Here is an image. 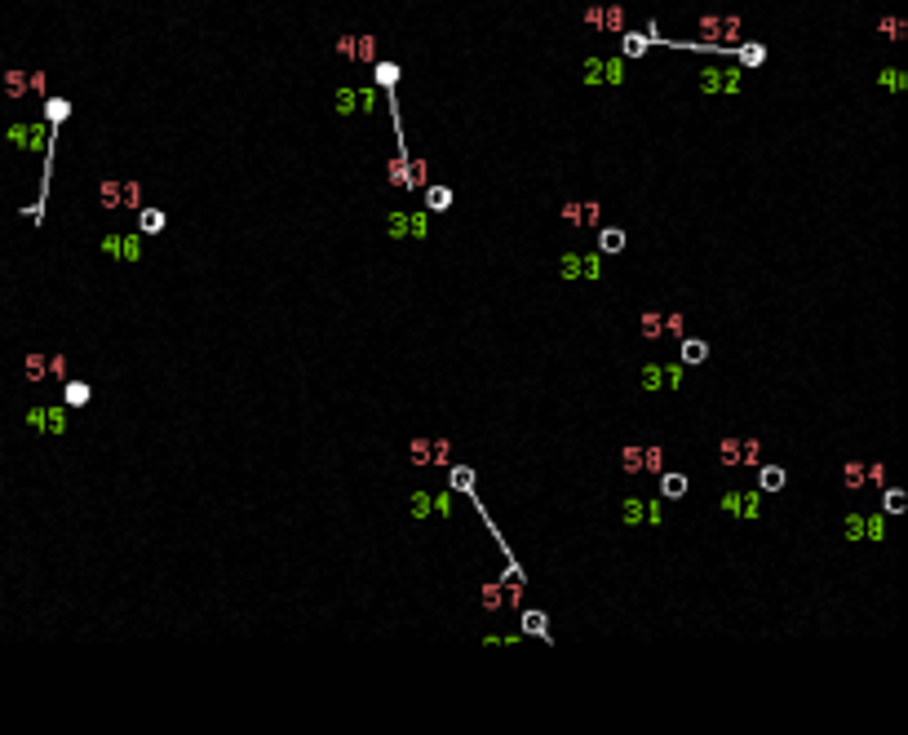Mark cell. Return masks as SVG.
<instances>
[{"label":"cell","instance_id":"6da1fadb","mask_svg":"<svg viewBox=\"0 0 908 735\" xmlns=\"http://www.w3.org/2000/svg\"><path fill=\"white\" fill-rule=\"evenodd\" d=\"M700 49H736L740 45V18L736 14H704L700 18Z\"/></svg>","mask_w":908,"mask_h":735},{"label":"cell","instance_id":"7a4b0ae2","mask_svg":"<svg viewBox=\"0 0 908 735\" xmlns=\"http://www.w3.org/2000/svg\"><path fill=\"white\" fill-rule=\"evenodd\" d=\"M23 425L36 434H53V439L67 434V403H36V407H27Z\"/></svg>","mask_w":908,"mask_h":735},{"label":"cell","instance_id":"3957f363","mask_svg":"<svg viewBox=\"0 0 908 735\" xmlns=\"http://www.w3.org/2000/svg\"><path fill=\"white\" fill-rule=\"evenodd\" d=\"M98 253L111 257V261H137L142 257V235H103Z\"/></svg>","mask_w":908,"mask_h":735},{"label":"cell","instance_id":"277c9868","mask_svg":"<svg viewBox=\"0 0 908 735\" xmlns=\"http://www.w3.org/2000/svg\"><path fill=\"white\" fill-rule=\"evenodd\" d=\"M377 107V89H355V85H341V93H337V111H341V120L346 115H359V111H372Z\"/></svg>","mask_w":908,"mask_h":735},{"label":"cell","instance_id":"5b68a950","mask_svg":"<svg viewBox=\"0 0 908 735\" xmlns=\"http://www.w3.org/2000/svg\"><path fill=\"white\" fill-rule=\"evenodd\" d=\"M5 137L14 142V147H27V151H49L53 129H49V125H9Z\"/></svg>","mask_w":908,"mask_h":735},{"label":"cell","instance_id":"8992f818","mask_svg":"<svg viewBox=\"0 0 908 735\" xmlns=\"http://www.w3.org/2000/svg\"><path fill=\"white\" fill-rule=\"evenodd\" d=\"M722 509L731 518H758L762 514V492H726L722 496Z\"/></svg>","mask_w":908,"mask_h":735},{"label":"cell","instance_id":"52a82bcc","mask_svg":"<svg viewBox=\"0 0 908 735\" xmlns=\"http://www.w3.org/2000/svg\"><path fill=\"white\" fill-rule=\"evenodd\" d=\"M736 89H740V71L736 67H726V71L709 67L700 75V93H736Z\"/></svg>","mask_w":908,"mask_h":735},{"label":"cell","instance_id":"ba28073f","mask_svg":"<svg viewBox=\"0 0 908 735\" xmlns=\"http://www.w3.org/2000/svg\"><path fill=\"white\" fill-rule=\"evenodd\" d=\"M585 80L590 85H620V58H590L585 63Z\"/></svg>","mask_w":908,"mask_h":735},{"label":"cell","instance_id":"9c48e42d","mask_svg":"<svg viewBox=\"0 0 908 735\" xmlns=\"http://www.w3.org/2000/svg\"><path fill=\"white\" fill-rule=\"evenodd\" d=\"M120 195H125V182H111V177H107V182H98V187H93L98 209H107V213L120 209Z\"/></svg>","mask_w":908,"mask_h":735},{"label":"cell","instance_id":"30bf717a","mask_svg":"<svg viewBox=\"0 0 908 735\" xmlns=\"http://www.w3.org/2000/svg\"><path fill=\"white\" fill-rule=\"evenodd\" d=\"M784 483H789V479H784L780 465H758V492H780Z\"/></svg>","mask_w":908,"mask_h":735},{"label":"cell","instance_id":"8fae6325","mask_svg":"<svg viewBox=\"0 0 908 735\" xmlns=\"http://www.w3.org/2000/svg\"><path fill=\"white\" fill-rule=\"evenodd\" d=\"M426 182H430V160H421V155L412 160V155H408V182H403V187H408V191H421Z\"/></svg>","mask_w":908,"mask_h":735},{"label":"cell","instance_id":"7c38bea8","mask_svg":"<svg viewBox=\"0 0 908 735\" xmlns=\"http://www.w3.org/2000/svg\"><path fill=\"white\" fill-rule=\"evenodd\" d=\"M93 399V385L89 381H67V390H63V403L67 407H85Z\"/></svg>","mask_w":908,"mask_h":735},{"label":"cell","instance_id":"4fadbf2b","mask_svg":"<svg viewBox=\"0 0 908 735\" xmlns=\"http://www.w3.org/2000/svg\"><path fill=\"white\" fill-rule=\"evenodd\" d=\"M869 483V474H864V461H846L842 465V487L846 492H860V487Z\"/></svg>","mask_w":908,"mask_h":735},{"label":"cell","instance_id":"5bb4252c","mask_svg":"<svg viewBox=\"0 0 908 735\" xmlns=\"http://www.w3.org/2000/svg\"><path fill=\"white\" fill-rule=\"evenodd\" d=\"M67 115H71V102H67V98H45V125H49V129H58Z\"/></svg>","mask_w":908,"mask_h":735},{"label":"cell","instance_id":"9a60e30c","mask_svg":"<svg viewBox=\"0 0 908 735\" xmlns=\"http://www.w3.org/2000/svg\"><path fill=\"white\" fill-rule=\"evenodd\" d=\"M704 359H709V345H704L700 337H682V363L696 368V363H704Z\"/></svg>","mask_w":908,"mask_h":735},{"label":"cell","instance_id":"2e32d148","mask_svg":"<svg viewBox=\"0 0 908 735\" xmlns=\"http://www.w3.org/2000/svg\"><path fill=\"white\" fill-rule=\"evenodd\" d=\"M638 385L647 395H656L660 385H664V363H642V372H638Z\"/></svg>","mask_w":908,"mask_h":735},{"label":"cell","instance_id":"e0dca14e","mask_svg":"<svg viewBox=\"0 0 908 735\" xmlns=\"http://www.w3.org/2000/svg\"><path fill=\"white\" fill-rule=\"evenodd\" d=\"M638 333L652 337V341L664 337V315H660V311H642V315H638Z\"/></svg>","mask_w":908,"mask_h":735},{"label":"cell","instance_id":"ac0fdd59","mask_svg":"<svg viewBox=\"0 0 908 735\" xmlns=\"http://www.w3.org/2000/svg\"><path fill=\"white\" fill-rule=\"evenodd\" d=\"M137 231L142 235L165 231V209H137Z\"/></svg>","mask_w":908,"mask_h":735},{"label":"cell","instance_id":"d6986e66","mask_svg":"<svg viewBox=\"0 0 908 735\" xmlns=\"http://www.w3.org/2000/svg\"><path fill=\"white\" fill-rule=\"evenodd\" d=\"M421 191H426V209H430V213H443V209L452 204V191H448V187H430V182H426Z\"/></svg>","mask_w":908,"mask_h":735},{"label":"cell","instance_id":"ffe728a7","mask_svg":"<svg viewBox=\"0 0 908 735\" xmlns=\"http://www.w3.org/2000/svg\"><path fill=\"white\" fill-rule=\"evenodd\" d=\"M45 359H49V355H27V359H23V377H27V381H45V377H49V363H45Z\"/></svg>","mask_w":908,"mask_h":735},{"label":"cell","instance_id":"44dd1931","mask_svg":"<svg viewBox=\"0 0 908 735\" xmlns=\"http://www.w3.org/2000/svg\"><path fill=\"white\" fill-rule=\"evenodd\" d=\"M350 63H377V36H355V58Z\"/></svg>","mask_w":908,"mask_h":735},{"label":"cell","instance_id":"7402d4cb","mask_svg":"<svg viewBox=\"0 0 908 735\" xmlns=\"http://www.w3.org/2000/svg\"><path fill=\"white\" fill-rule=\"evenodd\" d=\"M620 465H625V474H642V447L638 443H625L620 447Z\"/></svg>","mask_w":908,"mask_h":735},{"label":"cell","instance_id":"603a6c76","mask_svg":"<svg viewBox=\"0 0 908 735\" xmlns=\"http://www.w3.org/2000/svg\"><path fill=\"white\" fill-rule=\"evenodd\" d=\"M598 249H602V253H620V249H625V231L602 226V231H598Z\"/></svg>","mask_w":908,"mask_h":735},{"label":"cell","instance_id":"cb8c5ba5","mask_svg":"<svg viewBox=\"0 0 908 735\" xmlns=\"http://www.w3.org/2000/svg\"><path fill=\"white\" fill-rule=\"evenodd\" d=\"M718 465H726V469L740 465V439H722L718 443Z\"/></svg>","mask_w":908,"mask_h":735},{"label":"cell","instance_id":"d4e9b609","mask_svg":"<svg viewBox=\"0 0 908 735\" xmlns=\"http://www.w3.org/2000/svg\"><path fill=\"white\" fill-rule=\"evenodd\" d=\"M506 603V580H483V607H501Z\"/></svg>","mask_w":908,"mask_h":735},{"label":"cell","instance_id":"484cf974","mask_svg":"<svg viewBox=\"0 0 908 735\" xmlns=\"http://www.w3.org/2000/svg\"><path fill=\"white\" fill-rule=\"evenodd\" d=\"M660 492L669 496V501L687 496V479H682V474H660Z\"/></svg>","mask_w":908,"mask_h":735},{"label":"cell","instance_id":"4316f807","mask_svg":"<svg viewBox=\"0 0 908 735\" xmlns=\"http://www.w3.org/2000/svg\"><path fill=\"white\" fill-rule=\"evenodd\" d=\"M904 505H908V492H899V487H886V496H882V514H904Z\"/></svg>","mask_w":908,"mask_h":735},{"label":"cell","instance_id":"83f0119b","mask_svg":"<svg viewBox=\"0 0 908 735\" xmlns=\"http://www.w3.org/2000/svg\"><path fill=\"white\" fill-rule=\"evenodd\" d=\"M386 177H390V187H403V182H408V151H399V155L390 160Z\"/></svg>","mask_w":908,"mask_h":735},{"label":"cell","instance_id":"f1b7e54d","mask_svg":"<svg viewBox=\"0 0 908 735\" xmlns=\"http://www.w3.org/2000/svg\"><path fill=\"white\" fill-rule=\"evenodd\" d=\"M558 217L568 221V226H585V199H568V204L558 209Z\"/></svg>","mask_w":908,"mask_h":735},{"label":"cell","instance_id":"f546056e","mask_svg":"<svg viewBox=\"0 0 908 735\" xmlns=\"http://www.w3.org/2000/svg\"><path fill=\"white\" fill-rule=\"evenodd\" d=\"M523 634L550 638V629H545V611H523Z\"/></svg>","mask_w":908,"mask_h":735},{"label":"cell","instance_id":"4dcf8cb0","mask_svg":"<svg viewBox=\"0 0 908 735\" xmlns=\"http://www.w3.org/2000/svg\"><path fill=\"white\" fill-rule=\"evenodd\" d=\"M877 31H882L886 40H904V36H908V23L891 14V18H882V23H877Z\"/></svg>","mask_w":908,"mask_h":735},{"label":"cell","instance_id":"1f68e13d","mask_svg":"<svg viewBox=\"0 0 908 735\" xmlns=\"http://www.w3.org/2000/svg\"><path fill=\"white\" fill-rule=\"evenodd\" d=\"M620 36H625V49H620L625 58H642V53H647V36H638V31H620Z\"/></svg>","mask_w":908,"mask_h":735},{"label":"cell","instance_id":"d6a6232c","mask_svg":"<svg viewBox=\"0 0 908 735\" xmlns=\"http://www.w3.org/2000/svg\"><path fill=\"white\" fill-rule=\"evenodd\" d=\"M602 31H625V9L620 5H602Z\"/></svg>","mask_w":908,"mask_h":735},{"label":"cell","instance_id":"836d02e7","mask_svg":"<svg viewBox=\"0 0 908 735\" xmlns=\"http://www.w3.org/2000/svg\"><path fill=\"white\" fill-rule=\"evenodd\" d=\"M558 279H580V253H563L558 257Z\"/></svg>","mask_w":908,"mask_h":735},{"label":"cell","instance_id":"e575fe53","mask_svg":"<svg viewBox=\"0 0 908 735\" xmlns=\"http://www.w3.org/2000/svg\"><path fill=\"white\" fill-rule=\"evenodd\" d=\"M740 465H762V443L758 439H740Z\"/></svg>","mask_w":908,"mask_h":735},{"label":"cell","instance_id":"d590c367","mask_svg":"<svg viewBox=\"0 0 908 735\" xmlns=\"http://www.w3.org/2000/svg\"><path fill=\"white\" fill-rule=\"evenodd\" d=\"M842 541H864V514H846V523H842Z\"/></svg>","mask_w":908,"mask_h":735},{"label":"cell","instance_id":"8d00e7d4","mask_svg":"<svg viewBox=\"0 0 908 735\" xmlns=\"http://www.w3.org/2000/svg\"><path fill=\"white\" fill-rule=\"evenodd\" d=\"M660 465H664V452L652 443V447H642V474H660Z\"/></svg>","mask_w":908,"mask_h":735},{"label":"cell","instance_id":"74e56055","mask_svg":"<svg viewBox=\"0 0 908 735\" xmlns=\"http://www.w3.org/2000/svg\"><path fill=\"white\" fill-rule=\"evenodd\" d=\"M736 49H740V63H744V67H758L762 58H766V49L753 45V40H744V45H736Z\"/></svg>","mask_w":908,"mask_h":735},{"label":"cell","instance_id":"f35d334b","mask_svg":"<svg viewBox=\"0 0 908 735\" xmlns=\"http://www.w3.org/2000/svg\"><path fill=\"white\" fill-rule=\"evenodd\" d=\"M864 536H869V541H882V536H886V514H864Z\"/></svg>","mask_w":908,"mask_h":735},{"label":"cell","instance_id":"ab89813d","mask_svg":"<svg viewBox=\"0 0 908 735\" xmlns=\"http://www.w3.org/2000/svg\"><path fill=\"white\" fill-rule=\"evenodd\" d=\"M452 487H456V492H474V469L470 465H456L452 469Z\"/></svg>","mask_w":908,"mask_h":735},{"label":"cell","instance_id":"60d3db41","mask_svg":"<svg viewBox=\"0 0 908 735\" xmlns=\"http://www.w3.org/2000/svg\"><path fill=\"white\" fill-rule=\"evenodd\" d=\"M642 518H647V501H638V496H630V501H625V523H630V527H634V523H642Z\"/></svg>","mask_w":908,"mask_h":735},{"label":"cell","instance_id":"b9f144b4","mask_svg":"<svg viewBox=\"0 0 908 735\" xmlns=\"http://www.w3.org/2000/svg\"><path fill=\"white\" fill-rule=\"evenodd\" d=\"M5 93L9 98H23L27 93V75L23 71H5Z\"/></svg>","mask_w":908,"mask_h":735},{"label":"cell","instance_id":"7bdbcfd3","mask_svg":"<svg viewBox=\"0 0 908 735\" xmlns=\"http://www.w3.org/2000/svg\"><path fill=\"white\" fill-rule=\"evenodd\" d=\"M408 457H412V465H430V439H412Z\"/></svg>","mask_w":908,"mask_h":735},{"label":"cell","instance_id":"ee69618b","mask_svg":"<svg viewBox=\"0 0 908 735\" xmlns=\"http://www.w3.org/2000/svg\"><path fill=\"white\" fill-rule=\"evenodd\" d=\"M452 457V443L448 439H430V465H448Z\"/></svg>","mask_w":908,"mask_h":735},{"label":"cell","instance_id":"f6af8a7d","mask_svg":"<svg viewBox=\"0 0 908 735\" xmlns=\"http://www.w3.org/2000/svg\"><path fill=\"white\" fill-rule=\"evenodd\" d=\"M120 209H142V187H137V182H125V195H120Z\"/></svg>","mask_w":908,"mask_h":735},{"label":"cell","instance_id":"bcb514c9","mask_svg":"<svg viewBox=\"0 0 908 735\" xmlns=\"http://www.w3.org/2000/svg\"><path fill=\"white\" fill-rule=\"evenodd\" d=\"M372 67H377V80H381L386 89L399 85V63H372Z\"/></svg>","mask_w":908,"mask_h":735},{"label":"cell","instance_id":"7dc6e473","mask_svg":"<svg viewBox=\"0 0 908 735\" xmlns=\"http://www.w3.org/2000/svg\"><path fill=\"white\" fill-rule=\"evenodd\" d=\"M434 509V496L430 492H412V518H426Z\"/></svg>","mask_w":908,"mask_h":735},{"label":"cell","instance_id":"c3c4849f","mask_svg":"<svg viewBox=\"0 0 908 735\" xmlns=\"http://www.w3.org/2000/svg\"><path fill=\"white\" fill-rule=\"evenodd\" d=\"M682 377H687V363H664V385H669V390H678Z\"/></svg>","mask_w":908,"mask_h":735},{"label":"cell","instance_id":"681fc988","mask_svg":"<svg viewBox=\"0 0 908 735\" xmlns=\"http://www.w3.org/2000/svg\"><path fill=\"white\" fill-rule=\"evenodd\" d=\"M45 363H49V377H58V381H67V355H49Z\"/></svg>","mask_w":908,"mask_h":735},{"label":"cell","instance_id":"f907efd6","mask_svg":"<svg viewBox=\"0 0 908 735\" xmlns=\"http://www.w3.org/2000/svg\"><path fill=\"white\" fill-rule=\"evenodd\" d=\"M602 221V204L598 199H585V226H598Z\"/></svg>","mask_w":908,"mask_h":735},{"label":"cell","instance_id":"816d5d0a","mask_svg":"<svg viewBox=\"0 0 908 735\" xmlns=\"http://www.w3.org/2000/svg\"><path fill=\"white\" fill-rule=\"evenodd\" d=\"M386 221H390V235H395V239H399V235H408V213H390Z\"/></svg>","mask_w":908,"mask_h":735},{"label":"cell","instance_id":"f5cc1de1","mask_svg":"<svg viewBox=\"0 0 908 735\" xmlns=\"http://www.w3.org/2000/svg\"><path fill=\"white\" fill-rule=\"evenodd\" d=\"M585 27H590V31H602V5H590V9H585Z\"/></svg>","mask_w":908,"mask_h":735},{"label":"cell","instance_id":"db71d44e","mask_svg":"<svg viewBox=\"0 0 908 735\" xmlns=\"http://www.w3.org/2000/svg\"><path fill=\"white\" fill-rule=\"evenodd\" d=\"M682 328H687V319H682V315H664V333H669V337H682Z\"/></svg>","mask_w":908,"mask_h":735},{"label":"cell","instance_id":"11a10c76","mask_svg":"<svg viewBox=\"0 0 908 735\" xmlns=\"http://www.w3.org/2000/svg\"><path fill=\"white\" fill-rule=\"evenodd\" d=\"M408 231H412V239H426V213L408 217Z\"/></svg>","mask_w":908,"mask_h":735},{"label":"cell","instance_id":"9f6ffc18","mask_svg":"<svg viewBox=\"0 0 908 735\" xmlns=\"http://www.w3.org/2000/svg\"><path fill=\"white\" fill-rule=\"evenodd\" d=\"M882 85H886V89H904V71H895V67L882 71Z\"/></svg>","mask_w":908,"mask_h":735},{"label":"cell","instance_id":"6f0895ef","mask_svg":"<svg viewBox=\"0 0 908 735\" xmlns=\"http://www.w3.org/2000/svg\"><path fill=\"white\" fill-rule=\"evenodd\" d=\"M864 474H869V483H877V487H882V483H886V465H877V461H873V465H864Z\"/></svg>","mask_w":908,"mask_h":735},{"label":"cell","instance_id":"680465c9","mask_svg":"<svg viewBox=\"0 0 908 735\" xmlns=\"http://www.w3.org/2000/svg\"><path fill=\"white\" fill-rule=\"evenodd\" d=\"M337 53H341V58H355V36H341V40H337Z\"/></svg>","mask_w":908,"mask_h":735}]
</instances>
